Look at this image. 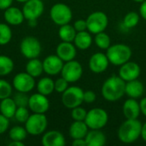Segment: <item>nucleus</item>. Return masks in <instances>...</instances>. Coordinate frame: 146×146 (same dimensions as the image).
Here are the masks:
<instances>
[{
  "label": "nucleus",
  "instance_id": "nucleus-1",
  "mask_svg": "<svg viewBox=\"0 0 146 146\" xmlns=\"http://www.w3.org/2000/svg\"><path fill=\"white\" fill-rule=\"evenodd\" d=\"M101 92L105 100L116 102L126 94V81L119 75H113L104 82Z\"/></svg>",
  "mask_w": 146,
  "mask_h": 146
},
{
  "label": "nucleus",
  "instance_id": "nucleus-2",
  "mask_svg": "<svg viewBox=\"0 0 146 146\" xmlns=\"http://www.w3.org/2000/svg\"><path fill=\"white\" fill-rule=\"evenodd\" d=\"M142 123L138 119H127L118 129V139L124 144L134 143L141 137Z\"/></svg>",
  "mask_w": 146,
  "mask_h": 146
},
{
  "label": "nucleus",
  "instance_id": "nucleus-3",
  "mask_svg": "<svg viewBox=\"0 0 146 146\" xmlns=\"http://www.w3.org/2000/svg\"><path fill=\"white\" fill-rule=\"evenodd\" d=\"M132 54L131 48L125 44H111L106 51L110 63H112L115 66H121L128 62Z\"/></svg>",
  "mask_w": 146,
  "mask_h": 146
},
{
  "label": "nucleus",
  "instance_id": "nucleus-4",
  "mask_svg": "<svg viewBox=\"0 0 146 146\" xmlns=\"http://www.w3.org/2000/svg\"><path fill=\"white\" fill-rule=\"evenodd\" d=\"M48 121L44 114L33 113L25 122V128L28 134L38 136L44 133L47 128Z\"/></svg>",
  "mask_w": 146,
  "mask_h": 146
},
{
  "label": "nucleus",
  "instance_id": "nucleus-5",
  "mask_svg": "<svg viewBox=\"0 0 146 146\" xmlns=\"http://www.w3.org/2000/svg\"><path fill=\"white\" fill-rule=\"evenodd\" d=\"M108 121L109 115L105 110L94 108L87 112L84 121L89 129H102L107 125Z\"/></svg>",
  "mask_w": 146,
  "mask_h": 146
},
{
  "label": "nucleus",
  "instance_id": "nucleus-6",
  "mask_svg": "<svg viewBox=\"0 0 146 146\" xmlns=\"http://www.w3.org/2000/svg\"><path fill=\"white\" fill-rule=\"evenodd\" d=\"M84 102V91L79 86H70L62 93V103L68 109L80 106Z\"/></svg>",
  "mask_w": 146,
  "mask_h": 146
},
{
  "label": "nucleus",
  "instance_id": "nucleus-7",
  "mask_svg": "<svg viewBox=\"0 0 146 146\" xmlns=\"http://www.w3.org/2000/svg\"><path fill=\"white\" fill-rule=\"evenodd\" d=\"M86 21L87 24V30L92 34L104 32L109 24L108 16L103 11H95L90 14Z\"/></svg>",
  "mask_w": 146,
  "mask_h": 146
},
{
  "label": "nucleus",
  "instance_id": "nucleus-8",
  "mask_svg": "<svg viewBox=\"0 0 146 146\" xmlns=\"http://www.w3.org/2000/svg\"><path fill=\"white\" fill-rule=\"evenodd\" d=\"M50 16L52 21L58 25L62 26L71 21L73 13L69 6L64 3H56L50 10Z\"/></svg>",
  "mask_w": 146,
  "mask_h": 146
},
{
  "label": "nucleus",
  "instance_id": "nucleus-9",
  "mask_svg": "<svg viewBox=\"0 0 146 146\" xmlns=\"http://www.w3.org/2000/svg\"><path fill=\"white\" fill-rule=\"evenodd\" d=\"M41 44L38 38L33 36L24 38L20 44V50L21 54L29 59L37 58L41 53Z\"/></svg>",
  "mask_w": 146,
  "mask_h": 146
},
{
  "label": "nucleus",
  "instance_id": "nucleus-10",
  "mask_svg": "<svg viewBox=\"0 0 146 146\" xmlns=\"http://www.w3.org/2000/svg\"><path fill=\"white\" fill-rule=\"evenodd\" d=\"M61 74L68 83H74L81 78L83 74V68L79 62L74 59L66 62L63 64Z\"/></svg>",
  "mask_w": 146,
  "mask_h": 146
},
{
  "label": "nucleus",
  "instance_id": "nucleus-11",
  "mask_svg": "<svg viewBox=\"0 0 146 146\" xmlns=\"http://www.w3.org/2000/svg\"><path fill=\"white\" fill-rule=\"evenodd\" d=\"M44 5L42 0H27L24 3L22 12L26 20H38L43 14Z\"/></svg>",
  "mask_w": 146,
  "mask_h": 146
},
{
  "label": "nucleus",
  "instance_id": "nucleus-12",
  "mask_svg": "<svg viewBox=\"0 0 146 146\" xmlns=\"http://www.w3.org/2000/svg\"><path fill=\"white\" fill-rule=\"evenodd\" d=\"M35 80L27 72L17 74L13 79V87L21 92H29L35 87Z\"/></svg>",
  "mask_w": 146,
  "mask_h": 146
},
{
  "label": "nucleus",
  "instance_id": "nucleus-13",
  "mask_svg": "<svg viewBox=\"0 0 146 146\" xmlns=\"http://www.w3.org/2000/svg\"><path fill=\"white\" fill-rule=\"evenodd\" d=\"M28 107L33 113L45 114L50 108V101L47 96L37 92L29 97Z\"/></svg>",
  "mask_w": 146,
  "mask_h": 146
},
{
  "label": "nucleus",
  "instance_id": "nucleus-14",
  "mask_svg": "<svg viewBox=\"0 0 146 146\" xmlns=\"http://www.w3.org/2000/svg\"><path fill=\"white\" fill-rule=\"evenodd\" d=\"M141 73L139 65L135 62H127L120 66L119 76L126 82L137 80Z\"/></svg>",
  "mask_w": 146,
  "mask_h": 146
},
{
  "label": "nucleus",
  "instance_id": "nucleus-15",
  "mask_svg": "<svg viewBox=\"0 0 146 146\" xmlns=\"http://www.w3.org/2000/svg\"><path fill=\"white\" fill-rule=\"evenodd\" d=\"M110 61L106 54L98 52L93 54L89 59V68L94 74H102L109 67Z\"/></svg>",
  "mask_w": 146,
  "mask_h": 146
},
{
  "label": "nucleus",
  "instance_id": "nucleus-16",
  "mask_svg": "<svg viewBox=\"0 0 146 146\" xmlns=\"http://www.w3.org/2000/svg\"><path fill=\"white\" fill-rule=\"evenodd\" d=\"M63 62L57 55H50L43 61L44 72L49 75H56L61 73Z\"/></svg>",
  "mask_w": 146,
  "mask_h": 146
},
{
  "label": "nucleus",
  "instance_id": "nucleus-17",
  "mask_svg": "<svg viewBox=\"0 0 146 146\" xmlns=\"http://www.w3.org/2000/svg\"><path fill=\"white\" fill-rule=\"evenodd\" d=\"M56 51V55L65 62L74 60L77 54L76 46L72 44V42L62 41L57 45Z\"/></svg>",
  "mask_w": 146,
  "mask_h": 146
},
{
  "label": "nucleus",
  "instance_id": "nucleus-18",
  "mask_svg": "<svg viewBox=\"0 0 146 146\" xmlns=\"http://www.w3.org/2000/svg\"><path fill=\"white\" fill-rule=\"evenodd\" d=\"M66 144L63 134L56 130H51L44 133L42 145L44 146H63Z\"/></svg>",
  "mask_w": 146,
  "mask_h": 146
},
{
  "label": "nucleus",
  "instance_id": "nucleus-19",
  "mask_svg": "<svg viewBox=\"0 0 146 146\" xmlns=\"http://www.w3.org/2000/svg\"><path fill=\"white\" fill-rule=\"evenodd\" d=\"M3 17L5 21L9 25H12V26L21 25L25 20L22 10H21L17 7H12V6H10L9 8L4 10Z\"/></svg>",
  "mask_w": 146,
  "mask_h": 146
},
{
  "label": "nucleus",
  "instance_id": "nucleus-20",
  "mask_svg": "<svg viewBox=\"0 0 146 146\" xmlns=\"http://www.w3.org/2000/svg\"><path fill=\"white\" fill-rule=\"evenodd\" d=\"M122 111L127 119H138L141 113L139 103L135 98H130L124 102Z\"/></svg>",
  "mask_w": 146,
  "mask_h": 146
},
{
  "label": "nucleus",
  "instance_id": "nucleus-21",
  "mask_svg": "<svg viewBox=\"0 0 146 146\" xmlns=\"http://www.w3.org/2000/svg\"><path fill=\"white\" fill-rule=\"evenodd\" d=\"M85 140L87 146H103L106 144V136L100 129H91L85 137Z\"/></svg>",
  "mask_w": 146,
  "mask_h": 146
},
{
  "label": "nucleus",
  "instance_id": "nucleus-22",
  "mask_svg": "<svg viewBox=\"0 0 146 146\" xmlns=\"http://www.w3.org/2000/svg\"><path fill=\"white\" fill-rule=\"evenodd\" d=\"M145 92L144 84L137 80L126 82V94L131 98H139L143 96Z\"/></svg>",
  "mask_w": 146,
  "mask_h": 146
},
{
  "label": "nucleus",
  "instance_id": "nucleus-23",
  "mask_svg": "<svg viewBox=\"0 0 146 146\" xmlns=\"http://www.w3.org/2000/svg\"><path fill=\"white\" fill-rule=\"evenodd\" d=\"M89 127L84 121H74L69 127V135L73 139H85Z\"/></svg>",
  "mask_w": 146,
  "mask_h": 146
},
{
  "label": "nucleus",
  "instance_id": "nucleus-24",
  "mask_svg": "<svg viewBox=\"0 0 146 146\" xmlns=\"http://www.w3.org/2000/svg\"><path fill=\"white\" fill-rule=\"evenodd\" d=\"M74 45L76 48L80 50H86L88 49L92 43V38L91 35V33L88 31H82L78 32L76 33V36L74 39Z\"/></svg>",
  "mask_w": 146,
  "mask_h": 146
},
{
  "label": "nucleus",
  "instance_id": "nucleus-25",
  "mask_svg": "<svg viewBox=\"0 0 146 146\" xmlns=\"http://www.w3.org/2000/svg\"><path fill=\"white\" fill-rule=\"evenodd\" d=\"M17 106L13 98H7L1 100L0 103V113L6 116L7 118L10 119L15 116V113L16 111Z\"/></svg>",
  "mask_w": 146,
  "mask_h": 146
},
{
  "label": "nucleus",
  "instance_id": "nucleus-26",
  "mask_svg": "<svg viewBox=\"0 0 146 146\" xmlns=\"http://www.w3.org/2000/svg\"><path fill=\"white\" fill-rule=\"evenodd\" d=\"M26 72L29 74L31 76H33V78L40 76L44 72L43 62L38 59V57L29 59V61L26 65Z\"/></svg>",
  "mask_w": 146,
  "mask_h": 146
},
{
  "label": "nucleus",
  "instance_id": "nucleus-27",
  "mask_svg": "<svg viewBox=\"0 0 146 146\" xmlns=\"http://www.w3.org/2000/svg\"><path fill=\"white\" fill-rule=\"evenodd\" d=\"M37 91L44 96L50 95L55 91V81L49 77L40 79L37 83Z\"/></svg>",
  "mask_w": 146,
  "mask_h": 146
},
{
  "label": "nucleus",
  "instance_id": "nucleus-28",
  "mask_svg": "<svg viewBox=\"0 0 146 146\" xmlns=\"http://www.w3.org/2000/svg\"><path fill=\"white\" fill-rule=\"evenodd\" d=\"M76 30L74 29V26H71L69 23L60 26L58 35L62 41L64 42H74V39L76 36Z\"/></svg>",
  "mask_w": 146,
  "mask_h": 146
},
{
  "label": "nucleus",
  "instance_id": "nucleus-29",
  "mask_svg": "<svg viewBox=\"0 0 146 146\" xmlns=\"http://www.w3.org/2000/svg\"><path fill=\"white\" fill-rule=\"evenodd\" d=\"M14 69L13 60L4 55H0V76L9 74Z\"/></svg>",
  "mask_w": 146,
  "mask_h": 146
},
{
  "label": "nucleus",
  "instance_id": "nucleus-30",
  "mask_svg": "<svg viewBox=\"0 0 146 146\" xmlns=\"http://www.w3.org/2000/svg\"><path fill=\"white\" fill-rule=\"evenodd\" d=\"M94 42L96 45L102 50H107L111 45L110 37L104 32H101L95 34Z\"/></svg>",
  "mask_w": 146,
  "mask_h": 146
},
{
  "label": "nucleus",
  "instance_id": "nucleus-31",
  "mask_svg": "<svg viewBox=\"0 0 146 146\" xmlns=\"http://www.w3.org/2000/svg\"><path fill=\"white\" fill-rule=\"evenodd\" d=\"M27 135V132L25 127L21 126H15L9 130V136L11 140L23 141Z\"/></svg>",
  "mask_w": 146,
  "mask_h": 146
},
{
  "label": "nucleus",
  "instance_id": "nucleus-32",
  "mask_svg": "<svg viewBox=\"0 0 146 146\" xmlns=\"http://www.w3.org/2000/svg\"><path fill=\"white\" fill-rule=\"evenodd\" d=\"M12 38V31L8 24L0 23V45H5Z\"/></svg>",
  "mask_w": 146,
  "mask_h": 146
},
{
  "label": "nucleus",
  "instance_id": "nucleus-33",
  "mask_svg": "<svg viewBox=\"0 0 146 146\" xmlns=\"http://www.w3.org/2000/svg\"><path fill=\"white\" fill-rule=\"evenodd\" d=\"M139 22V15L137 12L131 11L127 13L123 18V24L127 28H133Z\"/></svg>",
  "mask_w": 146,
  "mask_h": 146
},
{
  "label": "nucleus",
  "instance_id": "nucleus-34",
  "mask_svg": "<svg viewBox=\"0 0 146 146\" xmlns=\"http://www.w3.org/2000/svg\"><path fill=\"white\" fill-rule=\"evenodd\" d=\"M12 94V86L6 80L0 79V100L9 98Z\"/></svg>",
  "mask_w": 146,
  "mask_h": 146
},
{
  "label": "nucleus",
  "instance_id": "nucleus-35",
  "mask_svg": "<svg viewBox=\"0 0 146 146\" xmlns=\"http://www.w3.org/2000/svg\"><path fill=\"white\" fill-rule=\"evenodd\" d=\"M29 111L27 107H17L14 118L21 123H25L29 117Z\"/></svg>",
  "mask_w": 146,
  "mask_h": 146
},
{
  "label": "nucleus",
  "instance_id": "nucleus-36",
  "mask_svg": "<svg viewBox=\"0 0 146 146\" xmlns=\"http://www.w3.org/2000/svg\"><path fill=\"white\" fill-rule=\"evenodd\" d=\"M13 99L17 107H27L28 106L29 97L27 95L26 92H17V93L14 96Z\"/></svg>",
  "mask_w": 146,
  "mask_h": 146
},
{
  "label": "nucleus",
  "instance_id": "nucleus-37",
  "mask_svg": "<svg viewBox=\"0 0 146 146\" xmlns=\"http://www.w3.org/2000/svg\"><path fill=\"white\" fill-rule=\"evenodd\" d=\"M86 114L87 111L80 106L72 109L71 111V116L74 121H85Z\"/></svg>",
  "mask_w": 146,
  "mask_h": 146
},
{
  "label": "nucleus",
  "instance_id": "nucleus-38",
  "mask_svg": "<svg viewBox=\"0 0 146 146\" xmlns=\"http://www.w3.org/2000/svg\"><path fill=\"white\" fill-rule=\"evenodd\" d=\"M68 82L63 77H61L55 81V91L58 93H62L68 89Z\"/></svg>",
  "mask_w": 146,
  "mask_h": 146
},
{
  "label": "nucleus",
  "instance_id": "nucleus-39",
  "mask_svg": "<svg viewBox=\"0 0 146 146\" xmlns=\"http://www.w3.org/2000/svg\"><path fill=\"white\" fill-rule=\"evenodd\" d=\"M9 127V118L0 113V135L4 133Z\"/></svg>",
  "mask_w": 146,
  "mask_h": 146
},
{
  "label": "nucleus",
  "instance_id": "nucleus-40",
  "mask_svg": "<svg viewBox=\"0 0 146 146\" xmlns=\"http://www.w3.org/2000/svg\"><path fill=\"white\" fill-rule=\"evenodd\" d=\"M97 98V95L93 91L91 90H87L86 92H84V102L86 104H92L93 102H95Z\"/></svg>",
  "mask_w": 146,
  "mask_h": 146
},
{
  "label": "nucleus",
  "instance_id": "nucleus-41",
  "mask_svg": "<svg viewBox=\"0 0 146 146\" xmlns=\"http://www.w3.org/2000/svg\"><path fill=\"white\" fill-rule=\"evenodd\" d=\"M74 27L76 30V32H82V31H86L87 30V24H86V20H77L74 24Z\"/></svg>",
  "mask_w": 146,
  "mask_h": 146
},
{
  "label": "nucleus",
  "instance_id": "nucleus-42",
  "mask_svg": "<svg viewBox=\"0 0 146 146\" xmlns=\"http://www.w3.org/2000/svg\"><path fill=\"white\" fill-rule=\"evenodd\" d=\"M13 0H0V9L5 10L12 5Z\"/></svg>",
  "mask_w": 146,
  "mask_h": 146
},
{
  "label": "nucleus",
  "instance_id": "nucleus-43",
  "mask_svg": "<svg viewBox=\"0 0 146 146\" xmlns=\"http://www.w3.org/2000/svg\"><path fill=\"white\" fill-rule=\"evenodd\" d=\"M139 15L140 16L146 21V0L141 3L140 8H139Z\"/></svg>",
  "mask_w": 146,
  "mask_h": 146
},
{
  "label": "nucleus",
  "instance_id": "nucleus-44",
  "mask_svg": "<svg viewBox=\"0 0 146 146\" xmlns=\"http://www.w3.org/2000/svg\"><path fill=\"white\" fill-rule=\"evenodd\" d=\"M72 145L74 146H87L85 139H74Z\"/></svg>",
  "mask_w": 146,
  "mask_h": 146
},
{
  "label": "nucleus",
  "instance_id": "nucleus-45",
  "mask_svg": "<svg viewBox=\"0 0 146 146\" xmlns=\"http://www.w3.org/2000/svg\"><path fill=\"white\" fill-rule=\"evenodd\" d=\"M139 106H140V110L141 113L146 116V98H144L141 99L140 103H139Z\"/></svg>",
  "mask_w": 146,
  "mask_h": 146
},
{
  "label": "nucleus",
  "instance_id": "nucleus-46",
  "mask_svg": "<svg viewBox=\"0 0 146 146\" xmlns=\"http://www.w3.org/2000/svg\"><path fill=\"white\" fill-rule=\"evenodd\" d=\"M141 138L143 139V140L146 142V121L145 124L142 125V129H141Z\"/></svg>",
  "mask_w": 146,
  "mask_h": 146
},
{
  "label": "nucleus",
  "instance_id": "nucleus-47",
  "mask_svg": "<svg viewBox=\"0 0 146 146\" xmlns=\"http://www.w3.org/2000/svg\"><path fill=\"white\" fill-rule=\"evenodd\" d=\"M24 143L22 141L18 140H11V142L9 144V146H24Z\"/></svg>",
  "mask_w": 146,
  "mask_h": 146
},
{
  "label": "nucleus",
  "instance_id": "nucleus-48",
  "mask_svg": "<svg viewBox=\"0 0 146 146\" xmlns=\"http://www.w3.org/2000/svg\"><path fill=\"white\" fill-rule=\"evenodd\" d=\"M15 1H17V2H19V3H26L27 0H15Z\"/></svg>",
  "mask_w": 146,
  "mask_h": 146
},
{
  "label": "nucleus",
  "instance_id": "nucleus-49",
  "mask_svg": "<svg viewBox=\"0 0 146 146\" xmlns=\"http://www.w3.org/2000/svg\"><path fill=\"white\" fill-rule=\"evenodd\" d=\"M133 1H134V2H137V3H142V2H144L145 0H133Z\"/></svg>",
  "mask_w": 146,
  "mask_h": 146
}]
</instances>
